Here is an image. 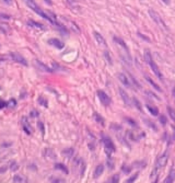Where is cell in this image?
Here are the masks:
<instances>
[{
  "instance_id": "obj_11",
  "label": "cell",
  "mask_w": 175,
  "mask_h": 183,
  "mask_svg": "<svg viewBox=\"0 0 175 183\" xmlns=\"http://www.w3.org/2000/svg\"><path fill=\"white\" fill-rule=\"evenodd\" d=\"M118 77L120 81L121 82L122 84H123L124 87H130L131 86V84H130V82L129 79L127 78V77L124 75V74H119Z\"/></svg>"
},
{
  "instance_id": "obj_32",
  "label": "cell",
  "mask_w": 175,
  "mask_h": 183,
  "mask_svg": "<svg viewBox=\"0 0 175 183\" xmlns=\"http://www.w3.org/2000/svg\"><path fill=\"white\" fill-rule=\"evenodd\" d=\"M159 121L160 123L162 124V125H163V126H166V123H167V118H166V116L164 115H160L159 116Z\"/></svg>"
},
{
  "instance_id": "obj_29",
  "label": "cell",
  "mask_w": 175,
  "mask_h": 183,
  "mask_svg": "<svg viewBox=\"0 0 175 183\" xmlns=\"http://www.w3.org/2000/svg\"><path fill=\"white\" fill-rule=\"evenodd\" d=\"M126 121L127 122V124H129L130 126H132V127H136V126H137V123H136V122L131 118L127 117L126 118Z\"/></svg>"
},
{
  "instance_id": "obj_3",
  "label": "cell",
  "mask_w": 175,
  "mask_h": 183,
  "mask_svg": "<svg viewBox=\"0 0 175 183\" xmlns=\"http://www.w3.org/2000/svg\"><path fill=\"white\" fill-rule=\"evenodd\" d=\"M149 15L151 16V18L156 23L158 26L162 27H166L165 22L163 21V19L161 17L160 15L158 14L156 11L153 10H150L149 11Z\"/></svg>"
},
{
  "instance_id": "obj_44",
  "label": "cell",
  "mask_w": 175,
  "mask_h": 183,
  "mask_svg": "<svg viewBox=\"0 0 175 183\" xmlns=\"http://www.w3.org/2000/svg\"><path fill=\"white\" fill-rule=\"evenodd\" d=\"M6 171H7V167H0V174L5 173Z\"/></svg>"
},
{
  "instance_id": "obj_42",
  "label": "cell",
  "mask_w": 175,
  "mask_h": 183,
  "mask_svg": "<svg viewBox=\"0 0 175 183\" xmlns=\"http://www.w3.org/2000/svg\"><path fill=\"white\" fill-rule=\"evenodd\" d=\"M133 101H134V104H135L136 107H137L139 110H141V105H140V102H139V101L138 100V99H136L135 98H134V99H133Z\"/></svg>"
},
{
  "instance_id": "obj_40",
  "label": "cell",
  "mask_w": 175,
  "mask_h": 183,
  "mask_svg": "<svg viewBox=\"0 0 175 183\" xmlns=\"http://www.w3.org/2000/svg\"><path fill=\"white\" fill-rule=\"evenodd\" d=\"M5 106H7V103L4 101L2 100L1 98H0V110L4 109Z\"/></svg>"
},
{
  "instance_id": "obj_26",
  "label": "cell",
  "mask_w": 175,
  "mask_h": 183,
  "mask_svg": "<svg viewBox=\"0 0 175 183\" xmlns=\"http://www.w3.org/2000/svg\"><path fill=\"white\" fill-rule=\"evenodd\" d=\"M16 105V101L15 99H10L8 102L7 103V106L10 109H13L15 108Z\"/></svg>"
},
{
  "instance_id": "obj_7",
  "label": "cell",
  "mask_w": 175,
  "mask_h": 183,
  "mask_svg": "<svg viewBox=\"0 0 175 183\" xmlns=\"http://www.w3.org/2000/svg\"><path fill=\"white\" fill-rule=\"evenodd\" d=\"M36 65H37V67L40 69V70L43 71L44 72H47V73H52L53 69L49 68L48 66H47L45 64L41 62V61L38 60H36Z\"/></svg>"
},
{
  "instance_id": "obj_17",
  "label": "cell",
  "mask_w": 175,
  "mask_h": 183,
  "mask_svg": "<svg viewBox=\"0 0 175 183\" xmlns=\"http://www.w3.org/2000/svg\"><path fill=\"white\" fill-rule=\"evenodd\" d=\"M145 79L146 80V81L148 82L150 84H151L152 87H153L155 89H156L157 91H159V92H162V89H161V88L159 85H158L157 84H156L153 80H152L151 77H149V76H146L145 77Z\"/></svg>"
},
{
  "instance_id": "obj_45",
  "label": "cell",
  "mask_w": 175,
  "mask_h": 183,
  "mask_svg": "<svg viewBox=\"0 0 175 183\" xmlns=\"http://www.w3.org/2000/svg\"><path fill=\"white\" fill-rule=\"evenodd\" d=\"M138 35L140 36V37H142V38H144V40H146V41H150L149 38V37H146V36H144V34H140V33H139Z\"/></svg>"
},
{
  "instance_id": "obj_27",
  "label": "cell",
  "mask_w": 175,
  "mask_h": 183,
  "mask_svg": "<svg viewBox=\"0 0 175 183\" xmlns=\"http://www.w3.org/2000/svg\"><path fill=\"white\" fill-rule=\"evenodd\" d=\"M19 165L17 163H16L15 161H13L10 163V170L12 171H16L18 170L19 169Z\"/></svg>"
},
{
  "instance_id": "obj_16",
  "label": "cell",
  "mask_w": 175,
  "mask_h": 183,
  "mask_svg": "<svg viewBox=\"0 0 175 183\" xmlns=\"http://www.w3.org/2000/svg\"><path fill=\"white\" fill-rule=\"evenodd\" d=\"M175 181V170H171L167 178L164 181L165 183H171Z\"/></svg>"
},
{
  "instance_id": "obj_39",
  "label": "cell",
  "mask_w": 175,
  "mask_h": 183,
  "mask_svg": "<svg viewBox=\"0 0 175 183\" xmlns=\"http://www.w3.org/2000/svg\"><path fill=\"white\" fill-rule=\"evenodd\" d=\"M147 126H149V127H151L152 130H157V127H156V126H155V125L153 123H152L151 121H149V120L147 121Z\"/></svg>"
},
{
  "instance_id": "obj_49",
  "label": "cell",
  "mask_w": 175,
  "mask_h": 183,
  "mask_svg": "<svg viewBox=\"0 0 175 183\" xmlns=\"http://www.w3.org/2000/svg\"><path fill=\"white\" fill-rule=\"evenodd\" d=\"M0 48H1V45H0Z\"/></svg>"
},
{
  "instance_id": "obj_41",
  "label": "cell",
  "mask_w": 175,
  "mask_h": 183,
  "mask_svg": "<svg viewBox=\"0 0 175 183\" xmlns=\"http://www.w3.org/2000/svg\"><path fill=\"white\" fill-rule=\"evenodd\" d=\"M131 80H132V82H133V84H134L136 86V87H138V88H141L140 84H139V83L138 82V81H136L134 77H133L132 76H131Z\"/></svg>"
},
{
  "instance_id": "obj_25",
  "label": "cell",
  "mask_w": 175,
  "mask_h": 183,
  "mask_svg": "<svg viewBox=\"0 0 175 183\" xmlns=\"http://www.w3.org/2000/svg\"><path fill=\"white\" fill-rule=\"evenodd\" d=\"M13 182L16 183H19V182H25V179L20 175H15L13 178Z\"/></svg>"
},
{
  "instance_id": "obj_21",
  "label": "cell",
  "mask_w": 175,
  "mask_h": 183,
  "mask_svg": "<svg viewBox=\"0 0 175 183\" xmlns=\"http://www.w3.org/2000/svg\"><path fill=\"white\" fill-rule=\"evenodd\" d=\"M146 106L147 108V109H148V110L149 111V113H151L152 115L156 117V116H157L158 114H159V110H158L157 108L151 106H149V105H146Z\"/></svg>"
},
{
  "instance_id": "obj_24",
  "label": "cell",
  "mask_w": 175,
  "mask_h": 183,
  "mask_svg": "<svg viewBox=\"0 0 175 183\" xmlns=\"http://www.w3.org/2000/svg\"><path fill=\"white\" fill-rule=\"evenodd\" d=\"M167 110H168V115H170V118L175 122V110H174V109H173V108L168 106Z\"/></svg>"
},
{
  "instance_id": "obj_30",
  "label": "cell",
  "mask_w": 175,
  "mask_h": 183,
  "mask_svg": "<svg viewBox=\"0 0 175 183\" xmlns=\"http://www.w3.org/2000/svg\"><path fill=\"white\" fill-rule=\"evenodd\" d=\"M37 126H38V127L39 128L40 131L43 133V135H44V132H45V128H44V126L43 122L41 121H38L37 123Z\"/></svg>"
},
{
  "instance_id": "obj_37",
  "label": "cell",
  "mask_w": 175,
  "mask_h": 183,
  "mask_svg": "<svg viewBox=\"0 0 175 183\" xmlns=\"http://www.w3.org/2000/svg\"><path fill=\"white\" fill-rule=\"evenodd\" d=\"M71 28L73 29V30L74 32H75L77 33H79L80 32L78 26H77V25L74 23V22H73V23H72V24H71Z\"/></svg>"
},
{
  "instance_id": "obj_19",
  "label": "cell",
  "mask_w": 175,
  "mask_h": 183,
  "mask_svg": "<svg viewBox=\"0 0 175 183\" xmlns=\"http://www.w3.org/2000/svg\"><path fill=\"white\" fill-rule=\"evenodd\" d=\"M0 30L4 33V34H7L10 31V26L9 25L4 22H1L0 23Z\"/></svg>"
},
{
  "instance_id": "obj_9",
  "label": "cell",
  "mask_w": 175,
  "mask_h": 183,
  "mask_svg": "<svg viewBox=\"0 0 175 183\" xmlns=\"http://www.w3.org/2000/svg\"><path fill=\"white\" fill-rule=\"evenodd\" d=\"M21 123L25 132H26L27 135L31 134V126H30V124H29L27 117H23V119H22L21 120Z\"/></svg>"
},
{
  "instance_id": "obj_46",
  "label": "cell",
  "mask_w": 175,
  "mask_h": 183,
  "mask_svg": "<svg viewBox=\"0 0 175 183\" xmlns=\"http://www.w3.org/2000/svg\"><path fill=\"white\" fill-rule=\"evenodd\" d=\"M12 1H13V0H3V2H4V3H5L6 4H8V5L12 4Z\"/></svg>"
},
{
  "instance_id": "obj_1",
  "label": "cell",
  "mask_w": 175,
  "mask_h": 183,
  "mask_svg": "<svg viewBox=\"0 0 175 183\" xmlns=\"http://www.w3.org/2000/svg\"><path fill=\"white\" fill-rule=\"evenodd\" d=\"M144 56L146 63L147 64H149V65L150 66V67H151V70L153 71V73L155 74V76H156L159 79L162 80L163 78V75L162 73H161V71L159 70V67H158V66L157 65V64L155 63V61L153 60L151 52H150V51L148 50V49H146V50L144 52Z\"/></svg>"
},
{
  "instance_id": "obj_34",
  "label": "cell",
  "mask_w": 175,
  "mask_h": 183,
  "mask_svg": "<svg viewBox=\"0 0 175 183\" xmlns=\"http://www.w3.org/2000/svg\"><path fill=\"white\" fill-rule=\"evenodd\" d=\"M138 174H135V175L133 176H131V177H130V178L127 180V183H131V182H134L136 179L138 178Z\"/></svg>"
},
{
  "instance_id": "obj_47",
  "label": "cell",
  "mask_w": 175,
  "mask_h": 183,
  "mask_svg": "<svg viewBox=\"0 0 175 183\" xmlns=\"http://www.w3.org/2000/svg\"><path fill=\"white\" fill-rule=\"evenodd\" d=\"M163 2H165L166 4H168V3L170 2V1H169V0H163Z\"/></svg>"
},
{
  "instance_id": "obj_10",
  "label": "cell",
  "mask_w": 175,
  "mask_h": 183,
  "mask_svg": "<svg viewBox=\"0 0 175 183\" xmlns=\"http://www.w3.org/2000/svg\"><path fill=\"white\" fill-rule=\"evenodd\" d=\"M119 94L121 97L122 99L124 102V103L126 105H129L130 103H131V100H130V98L128 95V94L127 93V92L124 90H123V88H119Z\"/></svg>"
},
{
  "instance_id": "obj_13",
  "label": "cell",
  "mask_w": 175,
  "mask_h": 183,
  "mask_svg": "<svg viewBox=\"0 0 175 183\" xmlns=\"http://www.w3.org/2000/svg\"><path fill=\"white\" fill-rule=\"evenodd\" d=\"M27 24L29 26L33 27V28L37 29V30H44V26L43 24L38 23L37 21H34L33 20H30L27 21Z\"/></svg>"
},
{
  "instance_id": "obj_35",
  "label": "cell",
  "mask_w": 175,
  "mask_h": 183,
  "mask_svg": "<svg viewBox=\"0 0 175 183\" xmlns=\"http://www.w3.org/2000/svg\"><path fill=\"white\" fill-rule=\"evenodd\" d=\"M30 116L31 117H38L39 116V113L36 110H32L31 112L30 113Z\"/></svg>"
},
{
  "instance_id": "obj_31",
  "label": "cell",
  "mask_w": 175,
  "mask_h": 183,
  "mask_svg": "<svg viewBox=\"0 0 175 183\" xmlns=\"http://www.w3.org/2000/svg\"><path fill=\"white\" fill-rule=\"evenodd\" d=\"M38 103L40 104V105H42V106L46 107V108L47 107V101L45 99L42 98V97H41V98L40 97V98H38Z\"/></svg>"
},
{
  "instance_id": "obj_23",
  "label": "cell",
  "mask_w": 175,
  "mask_h": 183,
  "mask_svg": "<svg viewBox=\"0 0 175 183\" xmlns=\"http://www.w3.org/2000/svg\"><path fill=\"white\" fill-rule=\"evenodd\" d=\"M94 120H95V121L97 122V123L102 125V126H103L104 120L103 118L101 117V115L98 114V113H95V114L94 115Z\"/></svg>"
},
{
  "instance_id": "obj_33",
  "label": "cell",
  "mask_w": 175,
  "mask_h": 183,
  "mask_svg": "<svg viewBox=\"0 0 175 183\" xmlns=\"http://www.w3.org/2000/svg\"><path fill=\"white\" fill-rule=\"evenodd\" d=\"M107 164L108 167H109L110 169H111V170H112V169H113L114 167V161L112 160V158H111V157H108Z\"/></svg>"
},
{
  "instance_id": "obj_18",
  "label": "cell",
  "mask_w": 175,
  "mask_h": 183,
  "mask_svg": "<svg viewBox=\"0 0 175 183\" xmlns=\"http://www.w3.org/2000/svg\"><path fill=\"white\" fill-rule=\"evenodd\" d=\"M114 41L115 43H117L118 45H121L122 48L125 49L126 50H128V48H127L126 43L124 42V41L123 39H122V38L117 37H114Z\"/></svg>"
},
{
  "instance_id": "obj_48",
  "label": "cell",
  "mask_w": 175,
  "mask_h": 183,
  "mask_svg": "<svg viewBox=\"0 0 175 183\" xmlns=\"http://www.w3.org/2000/svg\"><path fill=\"white\" fill-rule=\"evenodd\" d=\"M173 96H174V98H175V88H174V89H173Z\"/></svg>"
},
{
  "instance_id": "obj_20",
  "label": "cell",
  "mask_w": 175,
  "mask_h": 183,
  "mask_svg": "<svg viewBox=\"0 0 175 183\" xmlns=\"http://www.w3.org/2000/svg\"><path fill=\"white\" fill-rule=\"evenodd\" d=\"M62 154L64 156L68 158H71L72 156H73V154L74 153V149L73 148H66L65 149H64V150L62 152Z\"/></svg>"
},
{
  "instance_id": "obj_14",
  "label": "cell",
  "mask_w": 175,
  "mask_h": 183,
  "mask_svg": "<svg viewBox=\"0 0 175 183\" xmlns=\"http://www.w3.org/2000/svg\"><path fill=\"white\" fill-rule=\"evenodd\" d=\"M55 170H60L61 171H62L63 173H65L66 174H68V168L66 167V166L65 165L62 163H56V164L55 165Z\"/></svg>"
},
{
  "instance_id": "obj_8",
  "label": "cell",
  "mask_w": 175,
  "mask_h": 183,
  "mask_svg": "<svg viewBox=\"0 0 175 183\" xmlns=\"http://www.w3.org/2000/svg\"><path fill=\"white\" fill-rule=\"evenodd\" d=\"M168 156L167 154H163L162 156H160L157 161V168L163 167H164V166H166L168 163Z\"/></svg>"
},
{
  "instance_id": "obj_12",
  "label": "cell",
  "mask_w": 175,
  "mask_h": 183,
  "mask_svg": "<svg viewBox=\"0 0 175 183\" xmlns=\"http://www.w3.org/2000/svg\"><path fill=\"white\" fill-rule=\"evenodd\" d=\"M94 37H95V39L97 41V43H98L99 45H103V46H106L107 43L106 41H105V38H103V37L100 34V33L95 32H94Z\"/></svg>"
},
{
  "instance_id": "obj_5",
  "label": "cell",
  "mask_w": 175,
  "mask_h": 183,
  "mask_svg": "<svg viewBox=\"0 0 175 183\" xmlns=\"http://www.w3.org/2000/svg\"><path fill=\"white\" fill-rule=\"evenodd\" d=\"M10 56L11 57V59H12V60L15 61V62L21 64V65L26 66L28 65L26 59H25L23 56H21V54L16 53V52H12V53H10Z\"/></svg>"
},
{
  "instance_id": "obj_43",
  "label": "cell",
  "mask_w": 175,
  "mask_h": 183,
  "mask_svg": "<svg viewBox=\"0 0 175 183\" xmlns=\"http://www.w3.org/2000/svg\"><path fill=\"white\" fill-rule=\"evenodd\" d=\"M123 172L128 174L130 172V171H131V169H130L129 167H127V166H124V167H123Z\"/></svg>"
},
{
  "instance_id": "obj_36",
  "label": "cell",
  "mask_w": 175,
  "mask_h": 183,
  "mask_svg": "<svg viewBox=\"0 0 175 183\" xmlns=\"http://www.w3.org/2000/svg\"><path fill=\"white\" fill-rule=\"evenodd\" d=\"M119 179H120V177L118 175V174H115L114 175L112 178V180H111V182L113 183H117L119 182Z\"/></svg>"
},
{
  "instance_id": "obj_4",
  "label": "cell",
  "mask_w": 175,
  "mask_h": 183,
  "mask_svg": "<svg viewBox=\"0 0 175 183\" xmlns=\"http://www.w3.org/2000/svg\"><path fill=\"white\" fill-rule=\"evenodd\" d=\"M97 96L99 99L100 102L104 105V106H109L111 104V98L107 95V94L105 92V91L102 90H98L96 92Z\"/></svg>"
},
{
  "instance_id": "obj_50",
  "label": "cell",
  "mask_w": 175,
  "mask_h": 183,
  "mask_svg": "<svg viewBox=\"0 0 175 183\" xmlns=\"http://www.w3.org/2000/svg\"></svg>"
},
{
  "instance_id": "obj_28",
  "label": "cell",
  "mask_w": 175,
  "mask_h": 183,
  "mask_svg": "<svg viewBox=\"0 0 175 183\" xmlns=\"http://www.w3.org/2000/svg\"><path fill=\"white\" fill-rule=\"evenodd\" d=\"M104 56L105 58V59H106V60L108 62V63H109L110 65H112V58H111V56H110L109 52H105Z\"/></svg>"
},
{
  "instance_id": "obj_15",
  "label": "cell",
  "mask_w": 175,
  "mask_h": 183,
  "mask_svg": "<svg viewBox=\"0 0 175 183\" xmlns=\"http://www.w3.org/2000/svg\"><path fill=\"white\" fill-rule=\"evenodd\" d=\"M104 171V166L103 165H99L95 169V171H94V178H99V177L101 175V174L103 173Z\"/></svg>"
},
{
  "instance_id": "obj_38",
  "label": "cell",
  "mask_w": 175,
  "mask_h": 183,
  "mask_svg": "<svg viewBox=\"0 0 175 183\" xmlns=\"http://www.w3.org/2000/svg\"><path fill=\"white\" fill-rule=\"evenodd\" d=\"M0 19H4V20H8V19H10V16L5 13H0Z\"/></svg>"
},
{
  "instance_id": "obj_22",
  "label": "cell",
  "mask_w": 175,
  "mask_h": 183,
  "mask_svg": "<svg viewBox=\"0 0 175 183\" xmlns=\"http://www.w3.org/2000/svg\"><path fill=\"white\" fill-rule=\"evenodd\" d=\"M57 27H58V30H59L60 32L61 33V34H62V35H63V36H67L68 34V30H67V29H66V27H65V26H62V25L58 23Z\"/></svg>"
},
{
  "instance_id": "obj_6",
  "label": "cell",
  "mask_w": 175,
  "mask_h": 183,
  "mask_svg": "<svg viewBox=\"0 0 175 183\" xmlns=\"http://www.w3.org/2000/svg\"><path fill=\"white\" fill-rule=\"evenodd\" d=\"M48 43L50 45L54 46L55 48L58 49H62L65 48V44H64L62 41L55 38H50L49 40H48Z\"/></svg>"
},
{
  "instance_id": "obj_2",
  "label": "cell",
  "mask_w": 175,
  "mask_h": 183,
  "mask_svg": "<svg viewBox=\"0 0 175 183\" xmlns=\"http://www.w3.org/2000/svg\"><path fill=\"white\" fill-rule=\"evenodd\" d=\"M101 139H102V142L104 145L105 154H106L107 157H111L112 154L115 152L114 144L112 140L109 137H107V135H102Z\"/></svg>"
}]
</instances>
